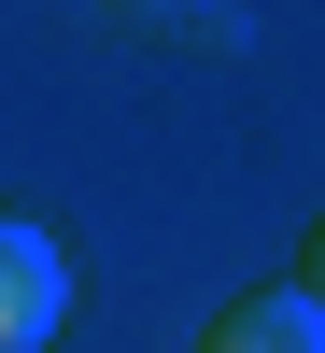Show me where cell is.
<instances>
[{
    "label": "cell",
    "instance_id": "cell-3",
    "mask_svg": "<svg viewBox=\"0 0 325 353\" xmlns=\"http://www.w3.org/2000/svg\"><path fill=\"white\" fill-rule=\"evenodd\" d=\"M297 297H311V311H325V212H311V226H297Z\"/></svg>",
    "mask_w": 325,
    "mask_h": 353
},
{
    "label": "cell",
    "instance_id": "cell-1",
    "mask_svg": "<svg viewBox=\"0 0 325 353\" xmlns=\"http://www.w3.org/2000/svg\"><path fill=\"white\" fill-rule=\"evenodd\" d=\"M57 325H71V254L28 212H0V353H57Z\"/></svg>",
    "mask_w": 325,
    "mask_h": 353
},
{
    "label": "cell",
    "instance_id": "cell-2",
    "mask_svg": "<svg viewBox=\"0 0 325 353\" xmlns=\"http://www.w3.org/2000/svg\"><path fill=\"white\" fill-rule=\"evenodd\" d=\"M184 353H325V311L297 297V283H269V297H226Z\"/></svg>",
    "mask_w": 325,
    "mask_h": 353
}]
</instances>
